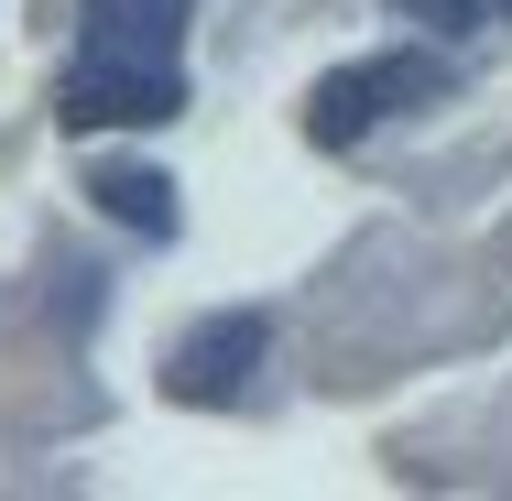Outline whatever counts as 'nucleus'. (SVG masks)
Instances as JSON below:
<instances>
[{
  "mask_svg": "<svg viewBox=\"0 0 512 501\" xmlns=\"http://www.w3.org/2000/svg\"><path fill=\"white\" fill-rule=\"evenodd\" d=\"M425 99H447V55H349V66H327L316 77V99H306V131L327 142V153H349L360 131H382L393 109H425Z\"/></svg>",
  "mask_w": 512,
  "mask_h": 501,
  "instance_id": "f257e3e1",
  "label": "nucleus"
},
{
  "mask_svg": "<svg viewBox=\"0 0 512 501\" xmlns=\"http://www.w3.org/2000/svg\"><path fill=\"white\" fill-rule=\"evenodd\" d=\"M186 109V66H120V55H77L55 77V120L66 131H164Z\"/></svg>",
  "mask_w": 512,
  "mask_h": 501,
  "instance_id": "f03ea898",
  "label": "nucleus"
},
{
  "mask_svg": "<svg viewBox=\"0 0 512 501\" xmlns=\"http://www.w3.org/2000/svg\"><path fill=\"white\" fill-rule=\"evenodd\" d=\"M262 349H273V327H262V316H207V327H186V338H175L164 393H175V403H229V393H251Z\"/></svg>",
  "mask_w": 512,
  "mask_h": 501,
  "instance_id": "7ed1b4c3",
  "label": "nucleus"
},
{
  "mask_svg": "<svg viewBox=\"0 0 512 501\" xmlns=\"http://www.w3.org/2000/svg\"><path fill=\"white\" fill-rule=\"evenodd\" d=\"M186 11H197V0H77V55L175 66V55H186Z\"/></svg>",
  "mask_w": 512,
  "mask_h": 501,
  "instance_id": "20e7f679",
  "label": "nucleus"
},
{
  "mask_svg": "<svg viewBox=\"0 0 512 501\" xmlns=\"http://www.w3.org/2000/svg\"><path fill=\"white\" fill-rule=\"evenodd\" d=\"M88 197H99V218L142 229V240H175V186H164V175H142V164H99V175H88Z\"/></svg>",
  "mask_w": 512,
  "mask_h": 501,
  "instance_id": "39448f33",
  "label": "nucleus"
},
{
  "mask_svg": "<svg viewBox=\"0 0 512 501\" xmlns=\"http://www.w3.org/2000/svg\"><path fill=\"white\" fill-rule=\"evenodd\" d=\"M393 22H425L436 44H469V33L491 22V0H393Z\"/></svg>",
  "mask_w": 512,
  "mask_h": 501,
  "instance_id": "423d86ee",
  "label": "nucleus"
},
{
  "mask_svg": "<svg viewBox=\"0 0 512 501\" xmlns=\"http://www.w3.org/2000/svg\"><path fill=\"white\" fill-rule=\"evenodd\" d=\"M502 11H512V0H502Z\"/></svg>",
  "mask_w": 512,
  "mask_h": 501,
  "instance_id": "0eeeda50",
  "label": "nucleus"
}]
</instances>
